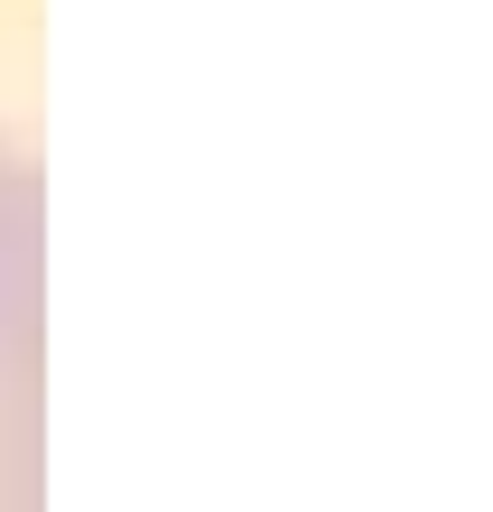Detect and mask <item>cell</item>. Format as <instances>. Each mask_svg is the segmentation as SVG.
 <instances>
[{
  "mask_svg": "<svg viewBox=\"0 0 493 512\" xmlns=\"http://www.w3.org/2000/svg\"><path fill=\"white\" fill-rule=\"evenodd\" d=\"M0 512H38V196L0 149Z\"/></svg>",
  "mask_w": 493,
  "mask_h": 512,
  "instance_id": "obj_1",
  "label": "cell"
}]
</instances>
